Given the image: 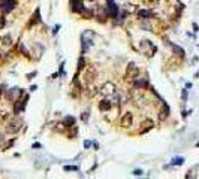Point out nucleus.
<instances>
[{"instance_id":"1","label":"nucleus","mask_w":199,"mask_h":179,"mask_svg":"<svg viewBox=\"0 0 199 179\" xmlns=\"http://www.w3.org/2000/svg\"><path fill=\"white\" fill-rule=\"evenodd\" d=\"M21 127H23V121H21L20 118H12V120L8 123V125H6V131L11 133V134H14V133L20 131Z\"/></svg>"},{"instance_id":"2","label":"nucleus","mask_w":199,"mask_h":179,"mask_svg":"<svg viewBox=\"0 0 199 179\" xmlns=\"http://www.w3.org/2000/svg\"><path fill=\"white\" fill-rule=\"evenodd\" d=\"M81 39H82V46H84V49H87V48L93 43V40H94V33H93L91 30H85V32L82 33Z\"/></svg>"},{"instance_id":"3","label":"nucleus","mask_w":199,"mask_h":179,"mask_svg":"<svg viewBox=\"0 0 199 179\" xmlns=\"http://www.w3.org/2000/svg\"><path fill=\"white\" fill-rule=\"evenodd\" d=\"M101 93H102L104 96H107V97L114 96V94H115V85H114L112 82H107V84H104L102 88H101Z\"/></svg>"},{"instance_id":"4","label":"nucleus","mask_w":199,"mask_h":179,"mask_svg":"<svg viewBox=\"0 0 199 179\" xmlns=\"http://www.w3.org/2000/svg\"><path fill=\"white\" fill-rule=\"evenodd\" d=\"M14 8V2L12 0H0V9L3 12H9Z\"/></svg>"},{"instance_id":"5","label":"nucleus","mask_w":199,"mask_h":179,"mask_svg":"<svg viewBox=\"0 0 199 179\" xmlns=\"http://www.w3.org/2000/svg\"><path fill=\"white\" fill-rule=\"evenodd\" d=\"M132 123H133L132 114H130V112H126V114L123 115V118H121V125H123V127H130Z\"/></svg>"},{"instance_id":"6","label":"nucleus","mask_w":199,"mask_h":179,"mask_svg":"<svg viewBox=\"0 0 199 179\" xmlns=\"http://www.w3.org/2000/svg\"><path fill=\"white\" fill-rule=\"evenodd\" d=\"M70 5H72V9L76 11V12H82L84 11L82 0H70Z\"/></svg>"},{"instance_id":"7","label":"nucleus","mask_w":199,"mask_h":179,"mask_svg":"<svg viewBox=\"0 0 199 179\" xmlns=\"http://www.w3.org/2000/svg\"><path fill=\"white\" fill-rule=\"evenodd\" d=\"M136 73H138V67H136L135 64H129V67H127V75H129L130 78H133V79H135Z\"/></svg>"},{"instance_id":"8","label":"nucleus","mask_w":199,"mask_h":179,"mask_svg":"<svg viewBox=\"0 0 199 179\" xmlns=\"http://www.w3.org/2000/svg\"><path fill=\"white\" fill-rule=\"evenodd\" d=\"M99 109H101V111H109L111 109V102L109 100H102L101 103H99Z\"/></svg>"},{"instance_id":"9","label":"nucleus","mask_w":199,"mask_h":179,"mask_svg":"<svg viewBox=\"0 0 199 179\" xmlns=\"http://www.w3.org/2000/svg\"><path fill=\"white\" fill-rule=\"evenodd\" d=\"M0 40H2V45L5 46V48H8V46H11L12 45V37L9 36V34H5L2 39H0Z\"/></svg>"},{"instance_id":"10","label":"nucleus","mask_w":199,"mask_h":179,"mask_svg":"<svg viewBox=\"0 0 199 179\" xmlns=\"http://www.w3.org/2000/svg\"><path fill=\"white\" fill-rule=\"evenodd\" d=\"M138 15H139V18H141V20H148V18H151L153 12H151V11H145V9H144V11H139V12H138Z\"/></svg>"},{"instance_id":"11","label":"nucleus","mask_w":199,"mask_h":179,"mask_svg":"<svg viewBox=\"0 0 199 179\" xmlns=\"http://www.w3.org/2000/svg\"><path fill=\"white\" fill-rule=\"evenodd\" d=\"M108 14L112 15V17H115V15H117V6L112 5V3H109V6H108Z\"/></svg>"},{"instance_id":"12","label":"nucleus","mask_w":199,"mask_h":179,"mask_svg":"<svg viewBox=\"0 0 199 179\" xmlns=\"http://www.w3.org/2000/svg\"><path fill=\"white\" fill-rule=\"evenodd\" d=\"M8 117H9V114L6 111H0V124H2L5 120H8Z\"/></svg>"},{"instance_id":"13","label":"nucleus","mask_w":199,"mask_h":179,"mask_svg":"<svg viewBox=\"0 0 199 179\" xmlns=\"http://www.w3.org/2000/svg\"><path fill=\"white\" fill-rule=\"evenodd\" d=\"M172 49H174V51H175V52H177L178 55H181V57L184 55V51H183V49H181L180 46H177V45H172Z\"/></svg>"},{"instance_id":"14","label":"nucleus","mask_w":199,"mask_h":179,"mask_svg":"<svg viewBox=\"0 0 199 179\" xmlns=\"http://www.w3.org/2000/svg\"><path fill=\"white\" fill-rule=\"evenodd\" d=\"M135 85H136V87H145V85H147V79L144 78V79H141V81H136Z\"/></svg>"},{"instance_id":"15","label":"nucleus","mask_w":199,"mask_h":179,"mask_svg":"<svg viewBox=\"0 0 199 179\" xmlns=\"http://www.w3.org/2000/svg\"><path fill=\"white\" fill-rule=\"evenodd\" d=\"M183 163H184V158H181V157H180V158H175V160L172 161V164H178V166L183 164Z\"/></svg>"},{"instance_id":"16","label":"nucleus","mask_w":199,"mask_h":179,"mask_svg":"<svg viewBox=\"0 0 199 179\" xmlns=\"http://www.w3.org/2000/svg\"><path fill=\"white\" fill-rule=\"evenodd\" d=\"M64 123H66V124H73V123H75V120H73L72 117H67V118L64 120Z\"/></svg>"},{"instance_id":"17","label":"nucleus","mask_w":199,"mask_h":179,"mask_svg":"<svg viewBox=\"0 0 199 179\" xmlns=\"http://www.w3.org/2000/svg\"><path fill=\"white\" fill-rule=\"evenodd\" d=\"M5 27V18L3 17H0V30H2Z\"/></svg>"},{"instance_id":"18","label":"nucleus","mask_w":199,"mask_h":179,"mask_svg":"<svg viewBox=\"0 0 199 179\" xmlns=\"http://www.w3.org/2000/svg\"><path fill=\"white\" fill-rule=\"evenodd\" d=\"M78 167H75V166H66L64 167V170H76Z\"/></svg>"},{"instance_id":"19","label":"nucleus","mask_w":199,"mask_h":179,"mask_svg":"<svg viewBox=\"0 0 199 179\" xmlns=\"http://www.w3.org/2000/svg\"><path fill=\"white\" fill-rule=\"evenodd\" d=\"M3 140H5V137H3V133H0V145L3 143Z\"/></svg>"},{"instance_id":"20","label":"nucleus","mask_w":199,"mask_h":179,"mask_svg":"<svg viewBox=\"0 0 199 179\" xmlns=\"http://www.w3.org/2000/svg\"><path fill=\"white\" fill-rule=\"evenodd\" d=\"M135 175H136V176H141L142 172H141V170H135Z\"/></svg>"},{"instance_id":"21","label":"nucleus","mask_w":199,"mask_h":179,"mask_svg":"<svg viewBox=\"0 0 199 179\" xmlns=\"http://www.w3.org/2000/svg\"><path fill=\"white\" fill-rule=\"evenodd\" d=\"M0 93H2V91H0Z\"/></svg>"}]
</instances>
